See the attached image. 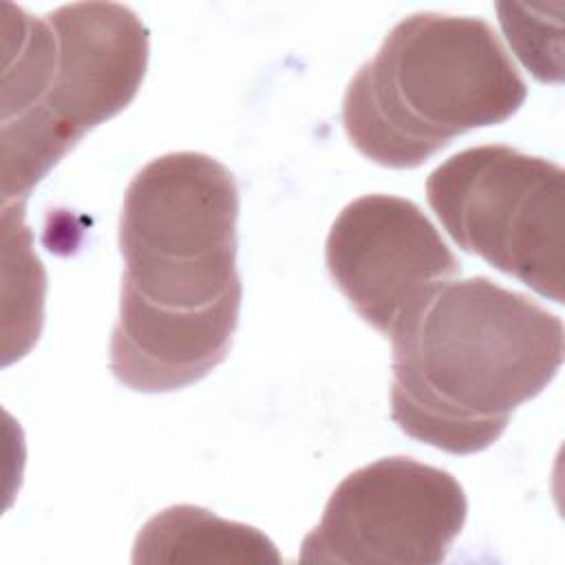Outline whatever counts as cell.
Here are the masks:
<instances>
[{
  "mask_svg": "<svg viewBox=\"0 0 565 565\" xmlns=\"http://www.w3.org/2000/svg\"><path fill=\"white\" fill-rule=\"evenodd\" d=\"M238 185L203 152H168L128 183L124 278L110 371L137 393L203 380L230 353L241 313Z\"/></svg>",
  "mask_w": 565,
  "mask_h": 565,
  "instance_id": "1",
  "label": "cell"
},
{
  "mask_svg": "<svg viewBox=\"0 0 565 565\" xmlns=\"http://www.w3.org/2000/svg\"><path fill=\"white\" fill-rule=\"evenodd\" d=\"M324 263L355 313L384 338L461 271L419 205L393 194L351 201L329 230Z\"/></svg>",
  "mask_w": 565,
  "mask_h": 565,
  "instance_id": "7",
  "label": "cell"
},
{
  "mask_svg": "<svg viewBox=\"0 0 565 565\" xmlns=\"http://www.w3.org/2000/svg\"><path fill=\"white\" fill-rule=\"evenodd\" d=\"M527 84L481 18L413 13L347 86L342 124L360 154L417 168L455 137L510 119Z\"/></svg>",
  "mask_w": 565,
  "mask_h": 565,
  "instance_id": "4",
  "label": "cell"
},
{
  "mask_svg": "<svg viewBox=\"0 0 565 565\" xmlns=\"http://www.w3.org/2000/svg\"><path fill=\"white\" fill-rule=\"evenodd\" d=\"M466 516V492L450 472L384 457L340 481L320 523L302 539L298 561L437 565Z\"/></svg>",
  "mask_w": 565,
  "mask_h": 565,
  "instance_id": "6",
  "label": "cell"
},
{
  "mask_svg": "<svg viewBox=\"0 0 565 565\" xmlns=\"http://www.w3.org/2000/svg\"><path fill=\"white\" fill-rule=\"evenodd\" d=\"M280 561L276 545L260 530L190 503L170 505L154 514L132 545L135 565H278Z\"/></svg>",
  "mask_w": 565,
  "mask_h": 565,
  "instance_id": "8",
  "label": "cell"
},
{
  "mask_svg": "<svg viewBox=\"0 0 565 565\" xmlns=\"http://www.w3.org/2000/svg\"><path fill=\"white\" fill-rule=\"evenodd\" d=\"M391 415L450 455L492 446L563 364L558 316L486 276L450 280L391 333Z\"/></svg>",
  "mask_w": 565,
  "mask_h": 565,
  "instance_id": "2",
  "label": "cell"
},
{
  "mask_svg": "<svg viewBox=\"0 0 565 565\" xmlns=\"http://www.w3.org/2000/svg\"><path fill=\"white\" fill-rule=\"evenodd\" d=\"M4 11L2 199L24 205L88 130L135 99L148 29L117 2H75L44 15L13 4Z\"/></svg>",
  "mask_w": 565,
  "mask_h": 565,
  "instance_id": "3",
  "label": "cell"
},
{
  "mask_svg": "<svg viewBox=\"0 0 565 565\" xmlns=\"http://www.w3.org/2000/svg\"><path fill=\"white\" fill-rule=\"evenodd\" d=\"M448 236L543 298L563 302L565 172L503 143L466 148L426 179Z\"/></svg>",
  "mask_w": 565,
  "mask_h": 565,
  "instance_id": "5",
  "label": "cell"
}]
</instances>
